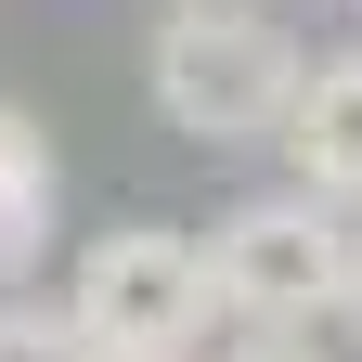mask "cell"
I'll use <instances>...</instances> for the list:
<instances>
[{
    "label": "cell",
    "instance_id": "obj_1",
    "mask_svg": "<svg viewBox=\"0 0 362 362\" xmlns=\"http://www.w3.org/2000/svg\"><path fill=\"white\" fill-rule=\"evenodd\" d=\"M143 78H156V117L181 129V143L233 156V143H272V129H285L310 52H298L285 13H259V0H168Z\"/></svg>",
    "mask_w": 362,
    "mask_h": 362
},
{
    "label": "cell",
    "instance_id": "obj_2",
    "mask_svg": "<svg viewBox=\"0 0 362 362\" xmlns=\"http://www.w3.org/2000/svg\"><path fill=\"white\" fill-rule=\"evenodd\" d=\"M337 272H349V207L324 194H259L207 233V298L233 337H324Z\"/></svg>",
    "mask_w": 362,
    "mask_h": 362
},
{
    "label": "cell",
    "instance_id": "obj_3",
    "mask_svg": "<svg viewBox=\"0 0 362 362\" xmlns=\"http://www.w3.org/2000/svg\"><path fill=\"white\" fill-rule=\"evenodd\" d=\"M78 337L90 349H156V362H194L207 324H220V298H207V246L194 233H168V220H117V233H90L78 246Z\"/></svg>",
    "mask_w": 362,
    "mask_h": 362
},
{
    "label": "cell",
    "instance_id": "obj_4",
    "mask_svg": "<svg viewBox=\"0 0 362 362\" xmlns=\"http://www.w3.org/2000/svg\"><path fill=\"white\" fill-rule=\"evenodd\" d=\"M272 143H285L298 194L362 207V39H349V52H310V78H298V104H285Z\"/></svg>",
    "mask_w": 362,
    "mask_h": 362
},
{
    "label": "cell",
    "instance_id": "obj_5",
    "mask_svg": "<svg viewBox=\"0 0 362 362\" xmlns=\"http://www.w3.org/2000/svg\"><path fill=\"white\" fill-rule=\"evenodd\" d=\"M39 246H52V143H39V117L0 104V285H26Z\"/></svg>",
    "mask_w": 362,
    "mask_h": 362
},
{
    "label": "cell",
    "instance_id": "obj_6",
    "mask_svg": "<svg viewBox=\"0 0 362 362\" xmlns=\"http://www.w3.org/2000/svg\"><path fill=\"white\" fill-rule=\"evenodd\" d=\"M0 362H104V349L78 337L65 298H13V285H0Z\"/></svg>",
    "mask_w": 362,
    "mask_h": 362
},
{
    "label": "cell",
    "instance_id": "obj_7",
    "mask_svg": "<svg viewBox=\"0 0 362 362\" xmlns=\"http://www.w3.org/2000/svg\"><path fill=\"white\" fill-rule=\"evenodd\" d=\"M220 362H324V349H310V337H233Z\"/></svg>",
    "mask_w": 362,
    "mask_h": 362
},
{
    "label": "cell",
    "instance_id": "obj_8",
    "mask_svg": "<svg viewBox=\"0 0 362 362\" xmlns=\"http://www.w3.org/2000/svg\"><path fill=\"white\" fill-rule=\"evenodd\" d=\"M337 324H349V349H362V233H349V272H337Z\"/></svg>",
    "mask_w": 362,
    "mask_h": 362
},
{
    "label": "cell",
    "instance_id": "obj_9",
    "mask_svg": "<svg viewBox=\"0 0 362 362\" xmlns=\"http://www.w3.org/2000/svg\"><path fill=\"white\" fill-rule=\"evenodd\" d=\"M104 362H156V349H104Z\"/></svg>",
    "mask_w": 362,
    "mask_h": 362
}]
</instances>
